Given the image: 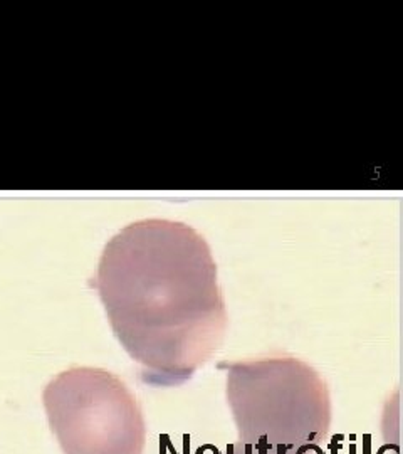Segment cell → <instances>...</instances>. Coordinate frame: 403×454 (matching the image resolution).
<instances>
[{
    "label": "cell",
    "instance_id": "obj_1",
    "mask_svg": "<svg viewBox=\"0 0 403 454\" xmlns=\"http://www.w3.org/2000/svg\"><path fill=\"white\" fill-rule=\"evenodd\" d=\"M94 286L145 384L182 385L224 343L217 264L204 235L183 222L143 219L121 229L104 246Z\"/></svg>",
    "mask_w": 403,
    "mask_h": 454
},
{
    "label": "cell",
    "instance_id": "obj_3",
    "mask_svg": "<svg viewBox=\"0 0 403 454\" xmlns=\"http://www.w3.org/2000/svg\"><path fill=\"white\" fill-rule=\"evenodd\" d=\"M64 454H145L146 422L128 385L98 367H71L42 394Z\"/></svg>",
    "mask_w": 403,
    "mask_h": 454
},
{
    "label": "cell",
    "instance_id": "obj_2",
    "mask_svg": "<svg viewBox=\"0 0 403 454\" xmlns=\"http://www.w3.org/2000/svg\"><path fill=\"white\" fill-rule=\"evenodd\" d=\"M237 443L266 454H325L333 419L326 380L292 355L220 364Z\"/></svg>",
    "mask_w": 403,
    "mask_h": 454
},
{
    "label": "cell",
    "instance_id": "obj_4",
    "mask_svg": "<svg viewBox=\"0 0 403 454\" xmlns=\"http://www.w3.org/2000/svg\"><path fill=\"white\" fill-rule=\"evenodd\" d=\"M225 454H266V453L255 451V449L247 448V446H242V444L235 443V444H230L229 448H227Z\"/></svg>",
    "mask_w": 403,
    "mask_h": 454
}]
</instances>
